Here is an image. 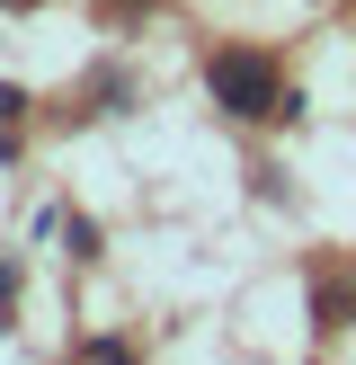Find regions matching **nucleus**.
<instances>
[{"label": "nucleus", "mask_w": 356, "mask_h": 365, "mask_svg": "<svg viewBox=\"0 0 356 365\" xmlns=\"http://www.w3.org/2000/svg\"><path fill=\"white\" fill-rule=\"evenodd\" d=\"M214 98H223L231 116H276L285 89H276V71H267L258 53H214Z\"/></svg>", "instance_id": "obj_1"}]
</instances>
